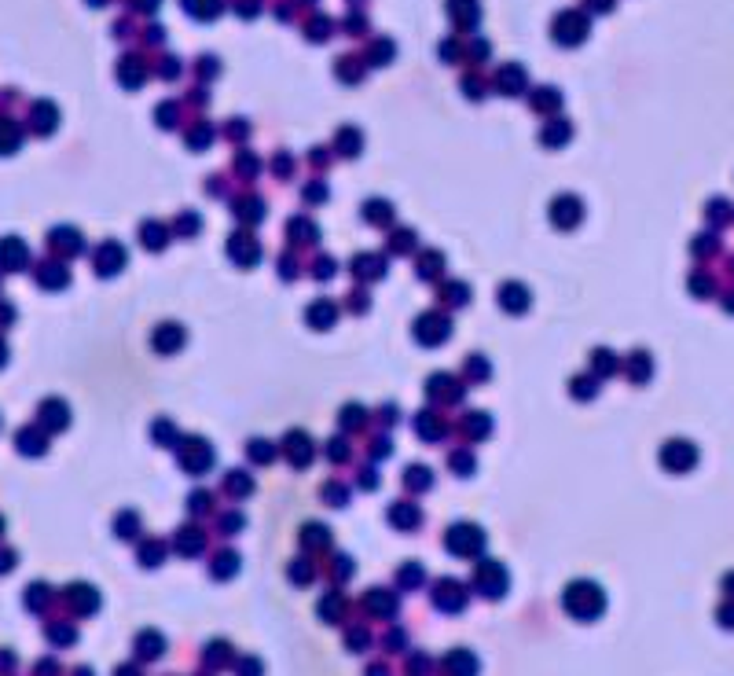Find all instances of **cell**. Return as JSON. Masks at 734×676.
<instances>
[{
  "label": "cell",
  "instance_id": "obj_1",
  "mask_svg": "<svg viewBox=\"0 0 734 676\" xmlns=\"http://www.w3.org/2000/svg\"><path fill=\"white\" fill-rule=\"evenodd\" d=\"M176 463L184 467L188 474H206L209 467H214V445H209L206 438H184V441H176Z\"/></svg>",
  "mask_w": 734,
  "mask_h": 676
},
{
  "label": "cell",
  "instance_id": "obj_2",
  "mask_svg": "<svg viewBox=\"0 0 734 676\" xmlns=\"http://www.w3.org/2000/svg\"><path fill=\"white\" fill-rule=\"evenodd\" d=\"M565 610L577 618H598L602 614V588H595L591 581H577L565 592Z\"/></svg>",
  "mask_w": 734,
  "mask_h": 676
},
{
  "label": "cell",
  "instance_id": "obj_3",
  "mask_svg": "<svg viewBox=\"0 0 734 676\" xmlns=\"http://www.w3.org/2000/svg\"><path fill=\"white\" fill-rule=\"evenodd\" d=\"M412 334L419 338L422 346H440L445 338L452 334V316L448 313H422L415 324H412Z\"/></svg>",
  "mask_w": 734,
  "mask_h": 676
},
{
  "label": "cell",
  "instance_id": "obj_4",
  "mask_svg": "<svg viewBox=\"0 0 734 676\" xmlns=\"http://www.w3.org/2000/svg\"><path fill=\"white\" fill-rule=\"evenodd\" d=\"M580 221H584V202L577 195H558L551 202V224L558 232H573Z\"/></svg>",
  "mask_w": 734,
  "mask_h": 676
},
{
  "label": "cell",
  "instance_id": "obj_5",
  "mask_svg": "<svg viewBox=\"0 0 734 676\" xmlns=\"http://www.w3.org/2000/svg\"><path fill=\"white\" fill-rule=\"evenodd\" d=\"M694 463H697V448H694L690 441H683V438L668 441V445L661 448V467H664V471L683 474V471H690Z\"/></svg>",
  "mask_w": 734,
  "mask_h": 676
},
{
  "label": "cell",
  "instance_id": "obj_6",
  "mask_svg": "<svg viewBox=\"0 0 734 676\" xmlns=\"http://www.w3.org/2000/svg\"><path fill=\"white\" fill-rule=\"evenodd\" d=\"M448 548L455 552V555H474V552H481V544H485V533L478 526H470V522H459V526H452L448 529Z\"/></svg>",
  "mask_w": 734,
  "mask_h": 676
},
{
  "label": "cell",
  "instance_id": "obj_7",
  "mask_svg": "<svg viewBox=\"0 0 734 676\" xmlns=\"http://www.w3.org/2000/svg\"><path fill=\"white\" fill-rule=\"evenodd\" d=\"M228 257H232L235 265H242V268H254L261 261V243L250 232H235L232 239H228Z\"/></svg>",
  "mask_w": 734,
  "mask_h": 676
},
{
  "label": "cell",
  "instance_id": "obj_8",
  "mask_svg": "<svg viewBox=\"0 0 734 676\" xmlns=\"http://www.w3.org/2000/svg\"><path fill=\"white\" fill-rule=\"evenodd\" d=\"M129 261V254L122 243H114V239H107V243L92 254V268L100 272V276H114V272H122Z\"/></svg>",
  "mask_w": 734,
  "mask_h": 676
},
{
  "label": "cell",
  "instance_id": "obj_9",
  "mask_svg": "<svg viewBox=\"0 0 734 676\" xmlns=\"http://www.w3.org/2000/svg\"><path fill=\"white\" fill-rule=\"evenodd\" d=\"M496 301L503 305V313H511V316H521V313L529 309V301H532V298H529V287H525V283H518V280H507V283H503L499 291H496Z\"/></svg>",
  "mask_w": 734,
  "mask_h": 676
},
{
  "label": "cell",
  "instance_id": "obj_10",
  "mask_svg": "<svg viewBox=\"0 0 734 676\" xmlns=\"http://www.w3.org/2000/svg\"><path fill=\"white\" fill-rule=\"evenodd\" d=\"M184 342H188V331H184L181 324H158V327L151 331V346H155V353H181Z\"/></svg>",
  "mask_w": 734,
  "mask_h": 676
},
{
  "label": "cell",
  "instance_id": "obj_11",
  "mask_svg": "<svg viewBox=\"0 0 734 676\" xmlns=\"http://www.w3.org/2000/svg\"><path fill=\"white\" fill-rule=\"evenodd\" d=\"M30 265V250L19 235H8V239H0V268L4 272H19Z\"/></svg>",
  "mask_w": 734,
  "mask_h": 676
},
{
  "label": "cell",
  "instance_id": "obj_12",
  "mask_svg": "<svg viewBox=\"0 0 734 676\" xmlns=\"http://www.w3.org/2000/svg\"><path fill=\"white\" fill-rule=\"evenodd\" d=\"M426 397L433 401H448V405H455V401H463V382L448 375V372H440V375H430L426 382Z\"/></svg>",
  "mask_w": 734,
  "mask_h": 676
},
{
  "label": "cell",
  "instance_id": "obj_13",
  "mask_svg": "<svg viewBox=\"0 0 734 676\" xmlns=\"http://www.w3.org/2000/svg\"><path fill=\"white\" fill-rule=\"evenodd\" d=\"M305 324L316 327V331L334 327V324H338V305H334L331 298H316V301L305 309Z\"/></svg>",
  "mask_w": 734,
  "mask_h": 676
},
{
  "label": "cell",
  "instance_id": "obj_14",
  "mask_svg": "<svg viewBox=\"0 0 734 676\" xmlns=\"http://www.w3.org/2000/svg\"><path fill=\"white\" fill-rule=\"evenodd\" d=\"M353 276L364 280V283H374L386 276V257L382 254H356L353 257Z\"/></svg>",
  "mask_w": 734,
  "mask_h": 676
},
{
  "label": "cell",
  "instance_id": "obj_15",
  "mask_svg": "<svg viewBox=\"0 0 734 676\" xmlns=\"http://www.w3.org/2000/svg\"><path fill=\"white\" fill-rule=\"evenodd\" d=\"M283 448H287V456H290L294 467H308V463H313V438H308V434L290 430L287 441H283Z\"/></svg>",
  "mask_w": 734,
  "mask_h": 676
},
{
  "label": "cell",
  "instance_id": "obj_16",
  "mask_svg": "<svg viewBox=\"0 0 734 676\" xmlns=\"http://www.w3.org/2000/svg\"><path fill=\"white\" fill-rule=\"evenodd\" d=\"M41 427L44 430H67L70 427V408L59 397H48L41 405Z\"/></svg>",
  "mask_w": 734,
  "mask_h": 676
},
{
  "label": "cell",
  "instance_id": "obj_17",
  "mask_svg": "<svg viewBox=\"0 0 734 676\" xmlns=\"http://www.w3.org/2000/svg\"><path fill=\"white\" fill-rule=\"evenodd\" d=\"M584 34H587V19H584V15H577V11H565L562 19L554 22V37L565 41V44H577Z\"/></svg>",
  "mask_w": 734,
  "mask_h": 676
},
{
  "label": "cell",
  "instance_id": "obj_18",
  "mask_svg": "<svg viewBox=\"0 0 734 676\" xmlns=\"http://www.w3.org/2000/svg\"><path fill=\"white\" fill-rule=\"evenodd\" d=\"M15 445H19V453H26V456H44L48 434H44L41 427H22L19 438H15Z\"/></svg>",
  "mask_w": 734,
  "mask_h": 676
},
{
  "label": "cell",
  "instance_id": "obj_19",
  "mask_svg": "<svg viewBox=\"0 0 734 676\" xmlns=\"http://www.w3.org/2000/svg\"><path fill=\"white\" fill-rule=\"evenodd\" d=\"M37 283L44 287V291H63V287L70 283V272L67 265H59V261H48L37 268Z\"/></svg>",
  "mask_w": 734,
  "mask_h": 676
},
{
  "label": "cell",
  "instance_id": "obj_20",
  "mask_svg": "<svg viewBox=\"0 0 734 676\" xmlns=\"http://www.w3.org/2000/svg\"><path fill=\"white\" fill-rule=\"evenodd\" d=\"M48 239H52V247H55L59 254H67V257H74V254L85 250V239H81V232H77V228H67V224H63V228H55Z\"/></svg>",
  "mask_w": 734,
  "mask_h": 676
},
{
  "label": "cell",
  "instance_id": "obj_21",
  "mask_svg": "<svg viewBox=\"0 0 734 676\" xmlns=\"http://www.w3.org/2000/svg\"><path fill=\"white\" fill-rule=\"evenodd\" d=\"M140 243H143L147 250H166V243H169V228H166L162 221H143Z\"/></svg>",
  "mask_w": 734,
  "mask_h": 676
},
{
  "label": "cell",
  "instance_id": "obj_22",
  "mask_svg": "<svg viewBox=\"0 0 734 676\" xmlns=\"http://www.w3.org/2000/svg\"><path fill=\"white\" fill-rule=\"evenodd\" d=\"M415 434H419V438H426V441H440V438H445V423H440L433 412H419L415 415Z\"/></svg>",
  "mask_w": 734,
  "mask_h": 676
},
{
  "label": "cell",
  "instance_id": "obj_23",
  "mask_svg": "<svg viewBox=\"0 0 734 676\" xmlns=\"http://www.w3.org/2000/svg\"><path fill=\"white\" fill-rule=\"evenodd\" d=\"M364 221L386 228V224H393V206H389L386 199H371V202H364Z\"/></svg>",
  "mask_w": 734,
  "mask_h": 676
},
{
  "label": "cell",
  "instance_id": "obj_24",
  "mask_svg": "<svg viewBox=\"0 0 734 676\" xmlns=\"http://www.w3.org/2000/svg\"><path fill=\"white\" fill-rule=\"evenodd\" d=\"M290 239H294V243H301V247H313L320 239V228L313 221H305V217H294L290 221Z\"/></svg>",
  "mask_w": 734,
  "mask_h": 676
},
{
  "label": "cell",
  "instance_id": "obj_25",
  "mask_svg": "<svg viewBox=\"0 0 734 676\" xmlns=\"http://www.w3.org/2000/svg\"><path fill=\"white\" fill-rule=\"evenodd\" d=\"M404 481H407V489L412 493H426L433 486V474H430V467H422V463H412L404 471Z\"/></svg>",
  "mask_w": 734,
  "mask_h": 676
},
{
  "label": "cell",
  "instance_id": "obj_26",
  "mask_svg": "<svg viewBox=\"0 0 734 676\" xmlns=\"http://www.w3.org/2000/svg\"><path fill=\"white\" fill-rule=\"evenodd\" d=\"M628 375H631V382H646L650 375H654V360H650V353H631L628 357Z\"/></svg>",
  "mask_w": 734,
  "mask_h": 676
},
{
  "label": "cell",
  "instance_id": "obj_27",
  "mask_svg": "<svg viewBox=\"0 0 734 676\" xmlns=\"http://www.w3.org/2000/svg\"><path fill=\"white\" fill-rule=\"evenodd\" d=\"M445 268V257H440L437 250H419V261H415V272L422 280H433L437 272Z\"/></svg>",
  "mask_w": 734,
  "mask_h": 676
},
{
  "label": "cell",
  "instance_id": "obj_28",
  "mask_svg": "<svg viewBox=\"0 0 734 676\" xmlns=\"http://www.w3.org/2000/svg\"><path fill=\"white\" fill-rule=\"evenodd\" d=\"M235 217H239V221H247V224H257L261 217H265V202L254 199V195L239 199V202H235Z\"/></svg>",
  "mask_w": 734,
  "mask_h": 676
},
{
  "label": "cell",
  "instance_id": "obj_29",
  "mask_svg": "<svg viewBox=\"0 0 734 676\" xmlns=\"http://www.w3.org/2000/svg\"><path fill=\"white\" fill-rule=\"evenodd\" d=\"M466 434H470V438H478V441H485L488 434H492V415H488V412H470L466 415Z\"/></svg>",
  "mask_w": 734,
  "mask_h": 676
},
{
  "label": "cell",
  "instance_id": "obj_30",
  "mask_svg": "<svg viewBox=\"0 0 734 676\" xmlns=\"http://www.w3.org/2000/svg\"><path fill=\"white\" fill-rule=\"evenodd\" d=\"M440 301H448V309H452V305H466L470 301V287L459 283V280H448L445 287H440Z\"/></svg>",
  "mask_w": 734,
  "mask_h": 676
},
{
  "label": "cell",
  "instance_id": "obj_31",
  "mask_svg": "<svg viewBox=\"0 0 734 676\" xmlns=\"http://www.w3.org/2000/svg\"><path fill=\"white\" fill-rule=\"evenodd\" d=\"M389 522L400 526V529H412V526H419V511L412 504H393L389 507Z\"/></svg>",
  "mask_w": 734,
  "mask_h": 676
},
{
  "label": "cell",
  "instance_id": "obj_32",
  "mask_svg": "<svg viewBox=\"0 0 734 676\" xmlns=\"http://www.w3.org/2000/svg\"><path fill=\"white\" fill-rule=\"evenodd\" d=\"M275 453H280V448H275L272 441H265V438H254V441L247 445V456H250L254 463H272Z\"/></svg>",
  "mask_w": 734,
  "mask_h": 676
},
{
  "label": "cell",
  "instance_id": "obj_33",
  "mask_svg": "<svg viewBox=\"0 0 734 676\" xmlns=\"http://www.w3.org/2000/svg\"><path fill=\"white\" fill-rule=\"evenodd\" d=\"M613 372H617V357H613L610 349H595V353H591V375H602V379H606V375H613Z\"/></svg>",
  "mask_w": 734,
  "mask_h": 676
},
{
  "label": "cell",
  "instance_id": "obj_34",
  "mask_svg": "<svg viewBox=\"0 0 734 676\" xmlns=\"http://www.w3.org/2000/svg\"><path fill=\"white\" fill-rule=\"evenodd\" d=\"M503 585H507V577H503V570L496 566V562H488V566L481 570V588H485L488 595H496V592H503Z\"/></svg>",
  "mask_w": 734,
  "mask_h": 676
},
{
  "label": "cell",
  "instance_id": "obj_35",
  "mask_svg": "<svg viewBox=\"0 0 734 676\" xmlns=\"http://www.w3.org/2000/svg\"><path fill=\"white\" fill-rule=\"evenodd\" d=\"M151 441H158V445H176V441H181V434H176V427L169 420H155L151 423Z\"/></svg>",
  "mask_w": 734,
  "mask_h": 676
},
{
  "label": "cell",
  "instance_id": "obj_36",
  "mask_svg": "<svg viewBox=\"0 0 734 676\" xmlns=\"http://www.w3.org/2000/svg\"><path fill=\"white\" fill-rule=\"evenodd\" d=\"M55 118H59V115H55L52 103H37V107H34V125H37V133L48 136V133H52V125H55Z\"/></svg>",
  "mask_w": 734,
  "mask_h": 676
},
{
  "label": "cell",
  "instance_id": "obj_37",
  "mask_svg": "<svg viewBox=\"0 0 734 676\" xmlns=\"http://www.w3.org/2000/svg\"><path fill=\"white\" fill-rule=\"evenodd\" d=\"M338 423L346 427V430H360L367 423V412L360 405H346V408H341V415H338Z\"/></svg>",
  "mask_w": 734,
  "mask_h": 676
},
{
  "label": "cell",
  "instance_id": "obj_38",
  "mask_svg": "<svg viewBox=\"0 0 734 676\" xmlns=\"http://www.w3.org/2000/svg\"><path fill=\"white\" fill-rule=\"evenodd\" d=\"M569 390H573V397H577V401H591V397L598 394V379H595V375L573 379V382H569Z\"/></svg>",
  "mask_w": 734,
  "mask_h": 676
},
{
  "label": "cell",
  "instance_id": "obj_39",
  "mask_svg": "<svg viewBox=\"0 0 734 676\" xmlns=\"http://www.w3.org/2000/svg\"><path fill=\"white\" fill-rule=\"evenodd\" d=\"M521 85H525V70H521V67H503L499 89H503V92H518Z\"/></svg>",
  "mask_w": 734,
  "mask_h": 676
},
{
  "label": "cell",
  "instance_id": "obj_40",
  "mask_svg": "<svg viewBox=\"0 0 734 676\" xmlns=\"http://www.w3.org/2000/svg\"><path fill=\"white\" fill-rule=\"evenodd\" d=\"M19 129H15L11 122H0V155H8V151H15L19 148Z\"/></svg>",
  "mask_w": 734,
  "mask_h": 676
},
{
  "label": "cell",
  "instance_id": "obj_41",
  "mask_svg": "<svg viewBox=\"0 0 734 676\" xmlns=\"http://www.w3.org/2000/svg\"><path fill=\"white\" fill-rule=\"evenodd\" d=\"M360 148H364L360 133H356V129H341V136H338V151H341V155H356Z\"/></svg>",
  "mask_w": 734,
  "mask_h": 676
},
{
  "label": "cell",
  "instance_id": "obj_42",
  "mask_svg": "<svg viewBox=\"0 0 734 676\" xmlns=\"http://www.w3.org/2000/svg\"><path fill=\"white\" fill-rule=\"evenodd\" d=\"M565 140H569V122H554V125L544 129V143H547V148H558V143H565Z\"/></svg>",
  "mask_w": 734,
  "mask_h": 676
},
{
  "label": "cell",
  "instance_id": "obj_43",
  "mask_svg": "<svg viewBox=\"0 0 734 676\" xmlns=\"http://www.w3.org/2000/svg\"><path fill=\"white\" fill-rule=\"evenodd\" d=\"M466 375L474 379V382H485L488 375H492V372H488V360L478 357V353H474V357H466Z\"/></svg>",
  "mask_w": 734,
  "mask_h": 676
},
{
  "label": "cell",
  "instance_id": "obj_44",
  "mask_svg": "<svg viewBox=\"0 0 734 676\" xmlns=\"http://www.w3.org/2000/svg\"><path fill=\"white\" fill-rule=\"evenodd\" d=\"M176 232H181V235H188V239H191V235H199V232H202V221H199V214H181V217H176Z\"/></svg>",
  "mask_w": 734,
  "mask_h": 676
},
{
  "label": "cell",
  "instance_id": "obj_45",
  "mask_svg": "<svg viewBox=\"0 0 734 676\" xmlns=\"http://www.w3.org/2000/svg\"><path fill=\"white\" fill-rule=\"evenodd\" d=\"M452 11H455V19L459 22H474V15H478V4L474 0H448Z\"/></svg>",
  "mask_w": 734,
  "mask_h": 676
},
{
  "label": "cell",
  "instance_id": "obj_46",
  "mask_svg": "<svg viewBox=\"0 0 734 676\" xmlns=\"http://www.w3.org/2000/svg\"><path fill=\"white\" fill-rule=\"evenodd\" d=\"M228 489H232L235 496H239V493L247 496V493H254V481H250V474H242V471H232V474H228Z\"/></svg>",
  "mask_w": 734,
  "mask_h": 676
},
{
  "label": "cell",
  "instance_id": "obj_47",
  "mask_svg": "<svg viewBox=\"0 0 734 676\" xmlns=\"http://www.w3.org/2000/svg\"><path fill=\"white\" fill-rule=\"evenodd\" d=\"M114 529H118V533H122V537H133V533H136V529H140V519H136V514H133V511H122V519H118V522H114Z\"/></svg>",
  "mask_w": 734,
  "mask_h": 676
},
{
  "label": "cell",
  "instance_id": "obj_48",
  "mask_svg": "<svg viewBox=\"0 0 734 676\" xmlns=\"http://www.w3.org/2000/svg\"><path fill=\"white\" fill-rule=\"evenodd\" d=\"M305 540H308V548H323L331 540V533L323 526H305Z\"/></svg>",
  "mask_w": 734,
  "mask_h": 676
},
{
  "label": "cell",
  "instance_id": "obj_49",
  "mask_svg": "<svg viewBox=\"0 0 734 676\" xmlns=\"http://www.w3.org/2000/svg\"><path fill=\"white\" fill-rule=\"evenodd\" d=\"M412 247H415V232H397L393 239H389V250H393V254H407Z\"/></svg>",
  "mask_w": 734,
  "mask_h": 676
},
{
  "label": "cell",
  "instance_id": "obj_50",
  "mask_svg": "<svg viewBox=\"0 0 734 676\" xmlns=\"http://www.w3.org/2000/svg\"><path fill=\"white\" fill-rule=\"evenodd\" d=\"M474 467H478V460L470 456V453H455V456H452V471H455V474H470Z\"/></svg>",
  "mask_w": 734,
  "mask_h": 676
},
{
  "label": "cell",
  "instance_id": "obj_51",
  "mask_svg": "<svg viewBox=\"0 0 734 676\" xmlns=\"http://www.w3.org/2000/svg\"><path fill=\"white\" fill-rule=\"evenodd\" d=\"M532 107H540V110H554V107H558V92H554V89L536 92V96H532Z\"/></svg>",
  "mask_w": 734,
  "mask_h": 676
},
{
  "label": "cell",
  "instance_id": "obj_52",
  "mask_svg": "<svg viewBox=\"0 0 734 676\" xmlns=\"http://www.w3.org/2000/svg\"><path fill=\"white\" fill-rule=\"evenodd\" d=\"M448 665H452V672H455V676H470V672H474V662H470V654H463V651H459V654H452V662H448Z\"/></svg>",
  "mask_w": 734,
  "mask_h": 676
},
{
  "label": "cell",
  "instance_id": "obj_53",
  "mask_svg": "<svg viewBox=\"0 0 734 676\" xmlns=\"http://www.w3.org/2000/svg\"><path fill=\"white\" fill-rule=\"evenodd\" d=\"M199 548H202V537L195 533V529H188V533H184V529H181V552L195 555V552H199Z\"/></svg>",
  "mask_w": 734,
  "mask_h": 676
},
{
  "label": "cell",
  "instance_id": "obj_54",
  "mask_svg": "<svg viewBox=\"0 0 734 676\" xmlns=\"http://www.w3.org/2000/svg\"><path fill=\"white\" fill-rule=\"evenodd\" d=\"M334 272H338L334 257H320V261H316V280H331Z\"/></svg>",
  "mask_w": 734,
  "mask_h": 676
},
{
  "label": "cell",
  "instance_id": "obj_55",
  "mask_svg": "<svg viewBox=\"0 0 734 676\" xmlns=\"http://www.w3.org/2000/svg\"><path fill=\"white\" fill-rule=\"evenodd\" d=\"M323 500H327V504H346V500H349V493H346V489H341L338 481H334V486H327V489H323Z\"/></svg>",
  "mask_w": 734,
  "mask_h": 676
},
{
  "label": "cell",
  "instance_id": "obj_56",
  "mask_svg": "<svg viewBox=\"0 0 734 676\" xmlns=\"http://www.w3.org/2000/svg\"><path fill=\"white\" fill-rule=\"evenodd\" d=\"M327 456H331V460H346V456H349V445L341 441V438L327 441Z\"/></svg>",
  "mask_w": 734,
  "mask_h": 676
},
{
  "label": "cell",
  "instance_id": "obj_57",
  "mask_svg": "<svg viewBox=\"0 0 734 676\" xmlns=\"http://www.w3.org/2000/svg\"><path fill=\"white\" fill-rule=\"evenodd\" d=\"M162 555H166V548H162L158 540H151V544L143 548V562H162Z\"/></svg>",
  "mask_w": 734,
  "mask_h": 676
},
{
  "label": "cell",
  "instance_id": "obj_58",
  "mask_svg": "<svg viewBox=\"0 0 734 676\" xmlns=\"http://www.w3.org/2000/svg\"><path fill=\"white\" fill-rule=\"evenodd\" d=\"M690 291H694V294H709V291H712L709 276H694V280H690Z\"/></svg>",
  "mask_w": 734,
  "mask_h": 676
},
{
  "label": "cell",
  "instance_id": "obj_59",
  "mask_svg": "<svg viewBox=\"0 0 734 676\" xmlns=\"http://www.w3.org/2000/svg\"><path fill=\"white\" fill-rule=\"evenodd\" d=\"M305 199L308 202H323V184H308L305 188Z\"/></svg>",
  "mask_w": 734,
  "mask_h": 676
},
{
  "label": "cell",
  "instance_id": "obj_60",
  "mask_svg": "<svg viewBox=\"0 0 734 676\" xmlns=\"http://www.w3.org/2000/svg\"><path fill=\"white\" fill-rule=\"evenodd\" d=\"M209 143V129H195V136H191V148H206Z\"/></svg>",
  "mask_w": 734,
  "mask_h": 676
},
{
  "label": "cell",
  "instance_id": "obj_61",
  "mask_svg": "<svg viewBox=\"0 0 734 676\" xmlns=\"http://www.w3.org/2000/svg\"><path fill=\"white\" fill-rule=\"evenodd\" d=\"M4 360H8V346H4V342H0V364H4Z\"/></svg>",
  "mask_w": 734,
  "mask_h": 676
}]
</instances>
